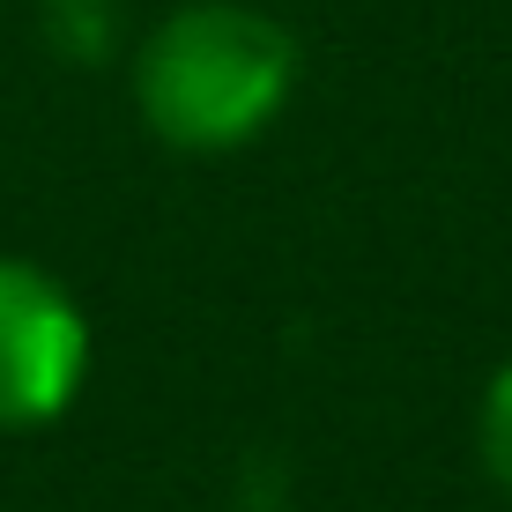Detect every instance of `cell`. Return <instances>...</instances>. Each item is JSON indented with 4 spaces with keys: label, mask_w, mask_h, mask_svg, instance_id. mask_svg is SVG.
Masks as SVG:
<instances>
[{
    "label": "cell",
    "mask_w": 512,
    "mask_h": 512,
    "mask_svg": "<svg viewBox=\"0 0 512 512\" xmlns=\"http://www.w3.org/2000/svg\"><path fill=\"white\" fill-rule=\"evenodd\" d=\"M38 30L60 60L97 67L119 52V0H38Z\"/></svg>",
    "instance_id": "3957f363"
},
{
    "label": "cell",
    "mask_w": 512,
    "mask_h": 512,
    "mask_svg": "<svg viewBox=\"0 0 512 512\" xmlns=\"http://www.w3.org/2000/svg\"><path fill=\"white\" fill-rule=\"evenodd\" d=\"M297 90V38L253 0H186L134 45V112L164 149L223 156L268 134Z\"/></svg>",
    "instance_id": "6da1fadb"
},
{
    "label": "cell",
    "mask_w": 512,
    "mask_h": 512,
    "mask_svg": "<svg viewBox=\"0 0 512 512\" xmlns=\"http://www.w3.org/2000/svg\"><path fill=\"white\" fill-rule=\"evenodd\" d=\"M475 446H483V468H490V483L512 498V357L490 372L483 386V416H475Z\"/></svg>",
    "instance_id": "277c9868"
},
{
    "label": "cell",
    "mask_w": 512,
    "mask_h": 512,
    "mask_svg": "<svg viewBox=\"0 0 512 512\" xmlns=\"http://www.w3.org/2000/svg\"><path fill=\"white\" fill-rule=\"evenodd\" d=\"M90 379V320L38 260L0 253V431H38L75 409Z\"/></svg>",
    "instance_id": "7a4b0ae2"
}]
</instances>
